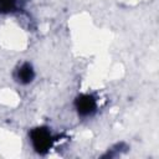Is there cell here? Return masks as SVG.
<instances>
[{
	"mask_svg": "<svg viewBox=\"0 0 159 159\" xmlns=\"http://www.w3.org/2000/svg\"><path fill=\"white\" fill-rule=\"evenodd\" d=\"M30 140L34 149L39 153L47 152L52 145V135L46 128H35L30 132Z\"/></svg>",
	"mask_w": 159,
	"mask_h": 159,
	"instance_id": "obj_1",
	"label": "cell"
},
{
	"mask_svg": "<svg viewBox=\"0 0 159 159\" xmlns=\"http://www.w3.org/2000/svg\"><path fill=\"white\" fill-rule=\"evenodd\" d=\"M127 149H128V145H127V144H124V143H118V144H116L114 147H112L111 150H109L104 157H117V155H119L122 152H124V150H127Z\"/></svg>",
	"mask_w": 159,
	"mask_h": 159,
	"instance_id": "obj_5",
	"label": "cell"
},
{
	"mask_svg": "<svg viewBox=\"0 0 159 159\" xmlns=\"http://www.w3.org/2000/svg\"><path fill=\"white\" fill-rule=\"evenodd\" d=\"M20 6V0H0V14H10Z\"/></svg>",
	"mask_w": 159,
	"mask_h": 159,
	"instance_id": "obj_4",
	"label": "cell"
},
{
	"mask_svg": "<svg viewBox=\"0 0 159 159\" xmlns=\"http://www.w3.org/2000/svg\"><path fill=\"white\" fill-rule=\"evenodd\" d=\"M14 77L15 80L21 83V84H29L32 82L34 77H35V71L32 68V65L29 62H24L21 63L14 72Z\"/></svg>",
	"mask_w": 159,
	"mask_h": 159,
	"instance_id": "obj_3",
	"label": "cell"
},
{
	"mask_svg": "<svg viewBox=\"0 0 159 159\" xmlns=\"http://www.w3.org/2000/svg\"><path fill=\"white\" fill-rule=\"evenodd\" d=\"M75 104L78 114L82 117L92 116L97 109V102L89 94H81L80 97H77Z\"/></svg>",
	"mask_w": 159,
	"mask_h": 159,
	"instance_id": "obj_2",
	"label": "cell"
}]
</instances>
